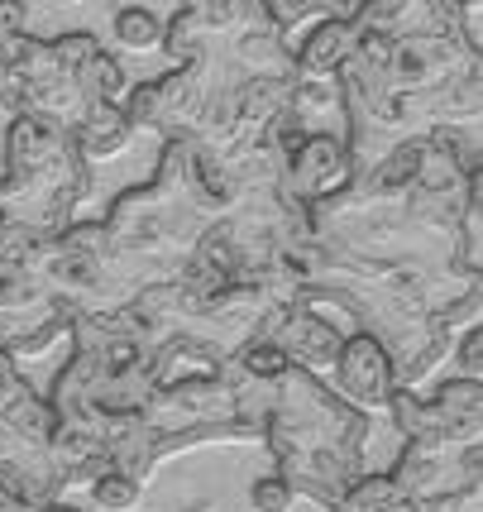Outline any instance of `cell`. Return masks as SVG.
Here are the masks:
<instances>
[{
  "label": "cell",
  "mask_w": 483,
  "mask_h": 512,
  "mask_svg": "<svg viewBox=\"0 0 483 512\" xmlns=\"http://www.w3.org/2000/svg\"><path fill=\"white\" fill-rule=\"evenodd\" d=\"M77 307L63 302L34 273H0V350L10 359L48 355V345H58L72 335Z\"/></svg>",
  "instance_id": "277c9868"
},
{
  "label": "cell",
  "mask_w": 483,
  "mask_h": 512,
  "mask_svg": "<svg viewBox=\"0 0 483 512\" xmlns=\"http://www.w3.org/2000/svg\"><path fill=\"white\" fill-rule=\"evenodd\" d=\"M58 417L48 407L44 393H20V398L0 402V493L53 508L67 493V474L53 455Z\"/></svg>",
  "instance_id": "3957f363"
},
{
  "label": "cell",
  "mask_w": 483,
  "mask_h": 512,
  "mask_svg": "<svg viewBox=\"0 0 483 512\" xmlns=\"http://www.w3.org/2000/svg\"><path fill=\"white\" fill-rule=\"evenodd\" d=\"M29 388H34V383H29V379L20 374V364H15V359L0 350V402L20 398V393H29Z\"/></svg>",
  "instance_id": "ffe728a7"
},
{
  "label": "cell",
  "mask_w": 483,
  "mask_h": 512,
  "mask_svg": "<svg viewBox=\"0 0 483 512\" xmlns=\"http://www.w3.org/2000/svg\"><path fill=\"white\" fill-rule=\"evenodd\" d=\"M115 39L130 53H154V48H163V20L154 10H139V5L115 10Z\"/></svg>",
  "instance_id": "5bb4252c"
},
{
  "label": "cell",
  "mask_w": 483,
  "mask_h": 512,
  "mask_svg": "<svg viewBox=\"0 0 483 512\" xmlns=\"http://www.w3.org/2000/svg\"><path fill=\"white\" fill-rule=\"evenodd\" d=\"M297 53V72L302 77H340V67L350 63L354 53V24L350 15H330V20H316L311 34L302 39Z\"/></svg>",
  "instance_id": "8fae6325"
},
{
  "label": "cell",
  "mask_w": 483,
  "mask_h": 512,
  "mask_svg": "<svg viewBox=\"0 0 483 512\" xmlns=\"http://www.w3.org/2000/svg\"><path fill=\"white\" fill-rule=\"evenodd\" d=\"M335 398H345L354 412H388V398H393V359L383 355L374 335L354 331L345 335L340 345V359H335Z\"/></svg>",
  "instance_id": "30bf717a"
},
{
  "label": "cell",
  "mask_w": 483,
  "mask_h": 512,
  "mask_svg": "<svg viewBox=\"0 0 483 512\" xmlns=\"http://www.w3.org/2000/svg\"><path fill=\"white\" fill-rule=\"evenodd\" d=\"M264 446L278 460V479L297 498L335 508L364 479L369 417L354 412L335 388L287 364L273 383V412L264 422Z\"/></svg>",
  "instance_id": "6da1fadb"
},
{
  "label": "cell",
  "mask_w": 483,
  "mask_h": 512,
  "mask_svg": "<svg viewBox=\"0 0 483 512\" xmlns=\"http://www.w3.org/2000/svg\"><path fill=\"white\" fill-rule=\"evenodd\" d=\"M330 512H407V498L388 474H364Z\"/></svg>",
  "instance_id": "4fadbf2b"
},
{
  "label": "cell",
  "mask_w": 483,
  "mask_h": 512,
  "mask_svg": "<svg viewBox=\"0 0 483 512\" xmlns=\"http://www.w3.org/2000/svg\"><path fill=\"white\" fill-rule=\"evenodd\" d=\"M388 417L407 441H436V436H460V431H483V383L450 379L436 388V398H417L393 388Z\"/></svg>",
  "instance_id": "8992f818"
},
{
  "label": "cell",
  "mask_w": 483,
  "mask_h": 512,
  "mask_svg": "<svg viewBox=\"0 0 483 512\" xmlns=\"http://www.w3.org/2000/svg\"><path fill=\"white\" fill-rule=\"evenodd\" d=\"M407 512H483V489L445 493V498H426V503H407Z\"/></svg>",
  "instance_id": "d6986e66"
},
{
  "label": "cell",
  "mask_w": 483,
  "mask_h": 512,
  "mask_svg": "<svg viewBox=\"0 0 483 512\" xmlns=\"http://www.w3.org/2000/svg\"><path fill=\"white\" fill-rule=\"evenodd\" d=\"M278 154H283V192L297 206H316L350 182V154L340 134H292Z\"/></svg>",
  "instance_id": "52a82bcc"
},
{
  "label": "cell",
  "mask_w": 483,
  "mask_h": 512,
  "mask_svg": "<svg viewBox=\"0 0 483 512\" xmlns=\"http://www.w3.org/2000/svg\"><path fill=\"white\" fill-rule=\"evenodd\" d=\"M455 359H460V379H469V383L483 379V326L455 335Z\"/></svg>",
  "instance_id": "ac0fdd59"
},
{
  "label": "cell",
  "mask_w": 483,
  "mask_h": 512,
  "mask_svg": "<svg viewBox=\"0 0 483 512\" xmlns=\"http://www.w3.org/2000/svg\"><path fill=\"white\" fill-rule=\"evenodd\" d=\"M96 192V173L67 130L39 120H10L5 130V178H0V225H20L58 240L72 211Z\"/></svg>",
  "instance_id": "7a4b0ae2"
},
{
  "label": "cell",
  "mask_w": 483,
  "mask_h": 512,
  "mask_svg": "<svg viewBox=\"0 0 483 512\" xmlns=\"http://www.w3.org/2000/svg\"><path fill=\"white\" fill-rule=\"evenodd\" d=\"M0 512H77V508H63V503H53V508H34V503H20V498L0 493Z\"/></svg>",
  "instance_id": "44dd1931"
},
{
  "label": "cell",
  "mask_w": 483,
  "mask_h": 512,
  "mask_svg": "<svg viewBox=\"0 0 483 512\" xmlns=\"http://www.w3.org/2000/svg\"><path fill=\"white\" fill-rule=\"evenodd\" d=\"M130 115H125V106H91V115L72 130V139H77V149H82V158H115L125 144H130Z\"/></svg>",
  "instance_id": "7c38bea8"
},
{
  "label": "cell",
  "mask_w": 483,
  "mask_h": 512,
  "mask_svg": "<svg viewBox=\"0 0 483 512\" xmlns=\"http://www.w3.org/2000/svg\"><path fill=\"white\" fill-rule=\"evenodd\" d=\"M259 340L273 345L292 369H302L311 379L330 374L335 359H340V345H345V335L335 331L321 312H307V307H278V312L264 321Z\"/></svg>",
  "instance_id": "ba28073f"
},
{
  "label": "cell",
  "mask_w": 483,
  "mask_h": 512,
  "mask_svg": "<svg viewBox=\"0 0 483 512\" xmlns=\"http://www.w3.org/2000/svg\"><path fill=\"white\" fill-rule=\"evenodd\" d=\"M125 115H130L134 130H154L163 144L168 139H192V125H197V91H192V77L173 67L154 82H139L130 87V101H125Z\"/></svg>",
  "instance_id": "9c48e42d"
},
{
  "label": "cell",
  "mask_w": 483,
  "mask_h": 512,
  "mask_svg": "<svg viewBox=\"0 0 483 512\" xmlns=\"http://www.w3.org/2000/svg\"><path fill=\"white\" fill-rule=\"evenodd\" d=\"M483 431L436 436V441H407L393 465V479L407 503L445 498V493L483 489Z\"/></svg>",
  "instance_id": "5b68a950"
},
{
  "label": "cell",
  "mask_w": 483,
  "mask_h": 512,
  "mask_svg": "<svg viewBox=\"0 0 483 512\" xmlns=\"http://www.w3.org/2000/svg\"><path fill=\"white\" fill-rule=\"evenodd\" d=\"M91 503L101 512H134L144 503V489L134 479H125V474H106V479L91 484Z\"/></svg>",
  "instance_id": "9a60e30c"
},
{
  "label": "cell",
  "mask_w": 483,
  "mask_h": 512,
  "mask_svg": "<svg viewBox=\"0 0 483 512\" xmlns=\"http://www.w3.org/2000/svg\"><path fill=\"white\" fill-rule=\"evenodd\" d=\"M24 44H29V34H24V5L20 0H0V72H10V67L20 63Z\"/></svg>",
  "instance_id": "2e32d148"
},
{
  "label": "cell",
  "mask_w": 483,
  "mask_h": 512,
  "mask_svg": "<svg viewBox=\"0 0 483 512\" xmlns=\"http://www.w3.org/2000/svg\"><path fill=\"white\" fill-rule=\"evenodd\" d=\"M292 503H297V493L287 489L278 474H268V479H259V484L249 489V508L254 512H287Z\"/></svg>",
  "instance_id": "e0dca14e"
}]
</instances>
